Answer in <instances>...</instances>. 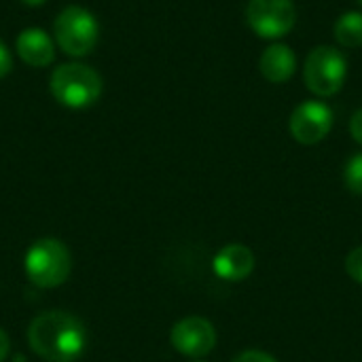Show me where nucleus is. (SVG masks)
Returning <instances> with one entry per match:
<instances>
[{
	"mask_svg": "<svg viewBox=\"0 0 362 362\" xmlns=\"http://www.w3.org/2000/svg\"><path fill=\"white\" fill-rule=\"evenodd\" d=\"M28 344L47 362H74L87 346L83 322L66 312H45L28 327Z\"/></svg>",
	"mask_w": 362,
	"mask_h": 362,
	"instance_id": "1",
	"label": "nucleus"
},
{
	"mask_svg": "<svg viewBox=\"0 0 362 362\" xmlns=\"http://www.w3.org/2000/svg\"><path fill=\"white\" fill-rule=\"evenodd\" d=\"M49 87L62 106L81 110L95 104L102 95V76L87 64L68 62L53 70Z\"/></svg>",
	"mask_w": 362,
	"mask_h": 362,
	"instance_id": "2",
	"label": "nucleus"
},
{
	"mask_svg": "<svg viewBox=\"0 0 362 362\" xmlns=\"http://www.w3.org/2000/svg\"><path fill=\"white\" fill-rule=\"evenodd\" d=\"M28 280L38 288L62 286L72 269L70 250L55 238H42L34 242L23 259Z\"/></svg>",
	"mask_w": 362,
	"mask_h": 362,
	"instance_id": "3",
	"label": "nucleus"
},
{
	"mask_svg": "<svg viewBox=\"0 0 362 362\" xmlns=\"http://www.w3.org/2000/svg\"><path fill=\"white\" fill-rule=\"evenodd\" d=\"M55 42L70 57L89 55L100 38V25L91 11L83 6H66L53 23Z\"/></svg>",
	"mask_w": 362,
	"mask_h": 362,
	"instance_id": "4",
	"label": "nucleus"
},
{
	"mask_svg": "<svg viewBox=\"0 0 362 362\" xmlns=\"http://www.w3.org/2000/svg\"><path fill=\"white\" fill-rule=\"evenodd\" d=\"M346 76H348V62L344 53L335 47L320 45L305 59V68H303L305 87L318 98L335 95L344 87Z\"/></svg>",
	"mask_w": 362,
	"mask_h": 362,
	"instance_id": "5",
	"label": "nucleus"
},
{
	"mask_svg": "<svg viewBox=\"0 0 362 362\" xmlns=\"http://www.w3.org/2000/svg\"><path fill=\"white\" fill-rule=\"evenodd\" d=\"M246 19L257 36L274 40L293 30L297 8L293 0H248Z\"/></svg>",
	"mask_w": 362,
	"mask_h": 362,
	"instance_id": "6",
	"label": "nucleus"
},
{
	"mask_svg": "<svg viewBox=\"0 0 362 362\" xmlns=\"http://www.w3.org/2000/svg\"><path fill=\"white\" fill-rule=\"evenodd\" d=\"M333 127V110L318 100H310L299 104L293 115H291V136L299 142V144H318L320 140H325L329 136Z\"/></svg>",
	"mask_w": 362,
	"mask_h": 362,
	"instance_id": "7",
	"label": "nucleus"
},
{
	"mask_svg": "<svg viewBox=\"0 0 362 362\" xmlns=\"http://www.w3.org/2000/svg\"><path fill=\"white\" fill-rule=\"evenodd\" d=\"M170 341L176 352L191 356V358H202L214 350L216 331L210 320L199 318V316H189V318L178 320L172 327Z\"/></svg>",
	"mask_w": 362,
	"mask_h": 362,
	"instance_id": "8",
	"label": "nucleus"
},
{
	"mask_svg": "<svg viewBox=\"0 0 362 362\" xmlns=\"http://www.w3.org/2000/svg\"><path fill=\"white\" fill-rule=\"evenodd\" d=\"M212 269L225 282H242L255 269V255L244 244H227L216 252Z\"/></svg>",
	"mask_w": 362,
	"mask_h": 362,
	"instance_id": "9",
	"label": "nucleus"
},
{
	"mask_svg": "<svg viewBox=\"0 0 362 362\" xmlns=\"http://www.w3.org/2000/svg\"><path fill=\"white\" fill-rule=\"evenodd\" d=\"M15 51L19 59L32 68H45L53 62L55 49L51 36L42 28H25L15 40Z\"/></svg>",
	"mask_w": 362,
	"mask_h": 362,
	"instance_id": "10",
	"label": "nucleus"
},
{
	"mask_svg": "<svg viewBox=\"0 0 362 362\" xmlns=\"http://www.w3.org/2000/svg\"><path fill=\"white\" fill-rule=\"evenodd\" d=\"M297 68V57L291 47L276 42L269 45L259 59V70L269 83H286Z\"/></svg>",
	"mask_w": 362,
	"mask_h": 362,
	"instance_id": "11",
	"label": "nucleus"
},
{
	"mask_svg": "<svg viewBox=\"0 0 362 362\" xmlns=\"http://www.w3.org/2000/svg\"><path fill=\"white\" fill-rule=\"evenodd\" d=\"M335 38L341 47L356 49L362 45V13L348 11L335 23Z\"/></svg>",
	"mask_w": 362,
	"mask_h": 362,
	"instance_id": "12",
	"label": "nucleus"
},
{
	"mask_svg": "<svg viewBox=\"0 0 362 362\" xmlns=\"http://www.w3.org/2000/svg\"><path fill=\"white\" fill-rule=\"evenodd\" d=\"M344 182L346 187L356 193V195H362V153L354 155L346 168H344Z\"/></svg>",
	"mask_w": 362,
	"mask_h": 362,
	"instance_id": "13",
	"label": "nucleus"
},
{
	"mask_svg": "<svg viewBox=\"0 0 362 362\" xmlns=\"http://www.w3.org/2000/svg\"><path fill=\"white\" fill-rule=\"evenodd\" d=\"M346 272H348V276H350L356 284H362V246L354 248V250L346 257Z\"/></svg>",
	"mask_w": 362,
	"mask_h": 362,
	"instance_id": "14",
	"label": "nucleus"
},
{
	"mask_svg": "<svg viewBox=\"0 0 362 362\" xmlns=\"http://www.w3.org/2000/svg\"><path fill=\"white\" fill-rule=\"evenodd\" d=\"M233 362H278L272 354L267 352H261V350H248V352H242L240 356H235Z\"/></svg>",
	"mask_w": 362,
	"mask_h": 362,
	"instance_id": "15",
	"label": "nucleus"
},
{
	"mask_svg": "<svg viewBox=\"0 0 362 362\" xmlns=\"http://www.w3.org/2000/svg\"><path fill=\"white\" fill-rule=\"evenodd\" d=\"M13 68V57H11V51L8 47L0 40V78H4Z\"/></svg>",
	"mask_w": 362,
	"mask_h": 362,
	"instance_id": "16",
	"label": "nucleus"
},
{
	"mask_svg": "<svg viewBox=\"0 0 362 362\" xmlns=\"http://www.w3.org/2000/svg\"><path fill=\"white\" fill-rule=\"evenodd\" d=\"M350 134L358 144H362V108L356 110L350 119Z\"/></svg>",
	"mask_w": 362,
	"mask_h": 362,
	"instance_id": "17",
	"label": "nucleus"
},
{
	"mask_svg": "<svg viewBox=\"0 0 362 362\" xmlns=\"http://www.w3.org/2000/svg\"><path fill=\"white\" fill-rule=\"evenodd\" d=\"M8 352H11V341H8V335H6V333L0 329V362L6 361Z\"/></svg>",
	"mask_w": 362,
	"mask_h": 362,
	"instance_id": "18",
	"label": "nucleus"
},
{
	"mask_svg": "<svg viewBox=\"0 0 362 362\" xmlns=\"http://www.w3.org/2000/svg\"><path fill=\"white\" fill-rule=\"evenodd\" d=\"M19 2H23L25 6H40V4H45L47 0H19Z\"/></svg>",
	"mask_w": 362,
	"mask_h": 362,
	"instance_id": "19",
	"label": "nucleus"
},
{
	"mask_svg": "<svg viewBox=\"0 0 362 362\" xmlns=\"http://www.w3.org/2000/svg\"><path fill=\"white\" fill-rule=\"evenodd\" d=\"M197 362H206V361H197Z\"/></svg>",
	"mask_w": 362,
	"mask_h": 362,
	"instance_id": "20",
	"label": "nucleus"
},
{
	"mask_svg": "<svg viewBox=\"0 0 362 362\" xmlns=\"http://www.w3.org/2000/svg\"><path fill=\"white\" fill-rule=\"evenodd\" d=\"M358 2H361V4H362V0H358Z\"/></svg>",
	"mask_w": 362,
	"mask_h": 362,
	"instance_id": "21",
	"label": "nucleus"
}]
</instances>
